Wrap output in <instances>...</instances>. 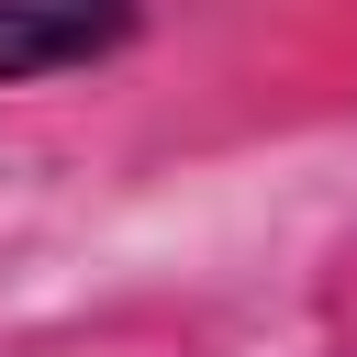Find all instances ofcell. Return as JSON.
<instances>
[{
    "instance_id": "1",
    "label": "cell",
    "mask_w": 357,
    "mask_h": 357,
    "mask_svg": "<svg viewBox=\"0 0 357 357\" xmlns=\"http://www.w3.org/2000/svg\"><path fill=\"white\" fill-rule=\"evenodd\" d=\"M145 33V0H0V89L78 78Z\"/></svg>"
}]
</instances>
